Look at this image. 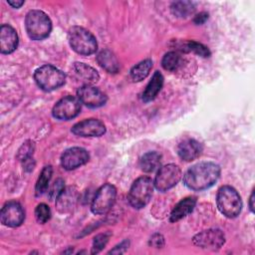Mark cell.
I'll return each instance as SVG.
<instances>
[{
  "label": "cell",
  "instance_id": "6da1fadb",
  "mask_svg": "<svg viewBox=\"0 0 255 255\" xmlns=\"http://www.w3.org/2000/svg\"><path fill=\"white\" fill-rule=\"evenodd\" d=\"M220 176V167L211 161L198 162L192 165L183 175L185 186L194 191L211 187Z\"/></svg>",
  "mask_w": 255,
  "mask_h": 255
},
{
  "label": "cell",
  "instance_id": "7a4b0ae2",
  "mask_svg": "<svg viewBox=\"0 0 255 255\" xmlns=\"http://www.w3.org/2000/svg\"><path fill=\"white\" fill-rule=\"evenodd\" d=\"M68 40L71 48L78 54L89 56L98 49L95 36L87 29L80 26H73L68 32Z\"/></svg>",
  "mask_w": 255,
  "mask_h": 255
},
{
  "label": "cell",
  "instance_id": "3957f363",
  "mask_svg": "<svg viewBox=\"0 0 255 255\" xmlns=\"http://www.w3.org/2000/svg\"><path fill=\"white\" fill-rule=\"evenodd\" d=\"M25 27L28 36L32 40H43L50 35L52 22L45 12L31 10L26 15Z\"/></svg>",
  "mask_w": 255,
  "mask_h": 255
},
{
  "label": "cell",
  "instance_id": "277c9868",
  "mask_svg": "<svg viewBox=\"0 0 255 255\" xmlns=\"http://www.w3.org/2000/svg\"><path fill=\"white\" fill-rule=\"evenodd\" d=\"M217 207L228 218H235L242 209V200L238 192L229 185H224L217 192Z\"/></svg>",
  "mask_w": 255,
  "mask_h": 255
},
{
  "label": "cell",
  "instance_id": "5b68a950",
  "mask_svg": "<svg viewBox=\"0 0 255 255\" xmlns=\"http://www.w3.org/2000/svg\"><path fill=\"white\" fill-rule=\"evenodd\" d=\"M34 79L40 89L51 92L65 84L66 76L58 68L52 65H44L35 71Z\"/></svg>",
  "mask_w": 255,
  "mask_h": 255
},
{
  "label": "cell",
  "instance_id": "8992f818",
  "mask_svg": "<svg viewBox=\"0 0 255 255\" xmlns=\"http://www.w3.org/2000/svg\"><path fill=\"white\" fill-rule=\"evenodd\" d=\"M153 192V182L148 176H141L134 180L128 191V199L129 204L140 209L150 200Z\"/></svg>",
  "mask_w": 255,
  "mask_h": 255
},
{
  "label": "cell",
  "instance_id": "52a82bcc",
  "mask_svg": "<svg viewBox=\"0 0 255 255\" xmlns=\"http://www.w3.org/2000/svg\"><path fill=\"white\" fill-rule=\"evenodd\" d=\"M117 197V189L113 184L106 183L102 185L96 192L91 209L94 214L102 215L108 213L115 204Z\"/></svg>",
  "mask_w": 255,
  "mask_h": 255
},
{
  "label": "cell",
  "instance_id": "ba28073f",
  "mask_svg": "<svg viewBox=\"0 0 255 255\" xmlns=\"http://www.w3.org/2000/svg\"><path fill=\"white\" fill-rule=\"evenodd\" d=\"M181 178V170L179 166L169 163L161 166L154 178L153 185L159 191H166L178 183Z\"/></svg>",
  "mask_w": 255,
  "mask_h": 255
},
{
  "label": "cell",
  "instance_id": "9c48e42d",
  "mask_svg": "<svg viewBox=\"0 0 255 255\" xmlns=\"http://www.w3.org/2000/svg\"><path fill=\"white\" fill-rule=\"evenodd\" d=\"M81 104L80 100L76 97H64L54 106L52 111L53 117L62 121L72 120L80 114Z\"/></svg>",
  "mask_w": 255,
  "mask_h": 255
},
{
  "label": "cell",
  "instance_id": "30bf717a",
  "mask_svg": "<svg viewBox=\"0 0 255 255\" xmlns=\"http://www.w3.org/2000/svg\"><path fill=\"white\" fill-rule=\"evenodd\" d=\"M193 243L206 250H218L225 243L224 233L217 228H211L197 233L193 239Z\"/></svg>",
  "mask_w": 255,
  "mask_h": 255
},
{
  "label": "cell",
  "instance_id": "8fae6325",
  "mask_svg": "<svg viewBox=\"0 0 255 255\" xmlns=\"http://www.w3.org/2000/svg\"><path fill=\"white\" fill-rule=\"evenodd\" d=\"M0 218L2 224L9 227H17L24 221L25 212L19 202L9 201L2 207Z\"/></svg>",
  "mask_w": 255,
  "mask_h": 255
},
{
  "label": "cell",
  "instance_id": "7c38bea8",
  "mask_svg": "<svg viewBox=\"0 0 255 255\" xmlns=\"http://www.w3.org/2000/svg\"><path fill=\"white\" fill-rule=\"evenodd\" d=\"M78 99L84 105L89 108H100L104 106L107 102V96L98 88L86 84L82 86L78 92Z\"/></svg>",
  "mask_w": 255,
  "mask_h": 255
},
{
  "label": "cell",
  "instance_id": "4fadbf2b",
  "mask_svg": "<svg viewBox=\"0 0 255 255\" xmlns=\"http://www.w3.org/2000/svg\"><path fill=\"white\" fill-rule=\"evenodd\" d=\"M71 131L83 137L101 136L106 132V126L103 122L97 119H86L73 126Z\"/></svg>",
  "mask_w": 255,
  "mask_h": 255
},
{
  "label": "cell",
  "instance_id": "5bb4252c",
  "mask_svg": "<svg viewBox=\"0 0 255 255\" xmlns=\"http://www.w3.org/2000/svg\"><path fill=\"white\" fill-rule=\"evenodd\" d=\"M90 155L83 147H71L66 149L61 156V164L66 170H73L88 162Z\"/></svg>",
  "mask_w": 255,
  "mask_h": 255
},
{
  "label": "cell",
  "instance_id": "9a60e30c",
  "mask_svg": "<svg viewBox=\"0 0 255 255\" xmlns=\"http://www.w3.org/2000/svg\"><path fill=\"white\" fill-rule=\"evenodd\" d=\"M18 46V35L15 29L7 24L0 29V51L2 54H11Z\"/></svg>",
  "mask_w": 255,
  "mask_h": 255
},
{
  "label": "cell",
  "instance_id": "2e32d148",
  "mask_svg": "<svg viewBox=\"0 0 255 255\" xmlns=\"http://www.w3.org/2000/svg\"><path fill=\"white\" fill-rule=\"evenodd\" d=\"M202 145L193 138L182 140L177 146V153L184 161H191L196 159L202 152Z\"/></svg>",
  "mask_w": 255,
  "mask_h": 255
},
{
  "label": "cell",
  "instance_id": "e0dca14e",
  "mask_svg": "<svg viewBox=\"0 0 255 255\" xmlns=\"http://www.w3.org/2000/svg\"><path fill=\"white\" fill-rule=\"evenodd\" d=\"M196 204V198L193 196H188L183 198L181 201H179L175 207L172 209L170 216H169V220L171 222H175L180 220L181 218L185 217L186 215H188L193 208L195 207Z\"/></svg>",
  "mask_w": 255,
  "mask_h": 255
},
{
  "label": "cell",
  "instance_id": "ac0fdd59",
  "mask_svg": "<svg viewBox=\"0 0 255 255\" xmlns=\"http://www.w3.org/2000/svg\"><path fill=\"white\" fill-rule=\"evenodd\" d=\"M78 199V192L72 187L64 188L61 194L56 199V206L62 213L70 211Z\"/></svg>",
  "mask_w": 255,
  "mask_h": 255
},
{
  "label": "cell",
  "instance_id": "d6986e66",
  "mask_svg": "<svg viewBox=\"0 0 255 255\" xmlns=\"http://www.w3.org/2000/svg\"><path fill=\"white\" fill-rule=\"evenodd\" d=\"M162 85H163V77L158 71H156L142 93V101L144 103H148L154 100L157 94L159 93V91L161 90Z\"/></svg>",
  "mask_w": 255,
  "mask_h": 255
},
{
  "label": "cell",
  "instance_id": "ffe728a7",
  "mask_svg": "<svg viewBox=\"0 0 255 255\" xmlns=\"http://www.w3.org/2000/svg\"><path fill=\"white\" fill-rule=\"evenodd\" d=\"M99 65L109 73H118L120 70V64L116 56L110 50H103L97 57Z\"/></svg>",
  "mask_w": 255,
  "mask_h": 255
},
{
  "label": "cell",
  "instance_id": "44dd1931",
  "mask_svg": "<svg viewBox=\"0 0 255 255\" xmlns=\"http://www.w3.org/2000/svg\"><path fill=\"white\" fill-rule=\"evenodd\" d=\"M74 69H75L76 73L82 79H84L87 82V84H89V85L97 83L100 79V76H99L98 72L93 67H91V66H89L85 63L76 62L74 64Z\"/></svg>",
  "mask_w": 255,
  "mask_h": 255
},
{
  "label": "cell",
  "instance_id": "7402d4cb",
  "mask_svg": "<svg viewBox=\"0 0 255 255\" xmlns=\"http://www.w3.org/2000/svg\"><path fill=\"white\" fill-rule=\"evenodd\" d=\"M161 155L156 151H148L144 153L140 160L139 165L142 171L144 172H152L160 165Z\"/></svg>",
  "mask_w": 255,
  "mask_h": 255
},
{
  "label": "cell",
  "instance_id": "603a6c76",
  "mask_svg": "<svg viewBox=\"0 0 255 255\" xmlns=\"http://www.w3.org/2000/svg\"><path fill=\"white\" fill-rule=\"evenodd\" d=\"M152 68V61L150 59L143 60L130 70V78L134 82H140L145 79Z\"/></svg>",
  "mask_w": 255,
  "mask_h": 255
},
{
  "label": "cell",
  "instance_id": "cb8c5ba5",
  "mask_svg": "<svg viewBox=\"0 0 255 255\" xmlns=\"http://www.w3.org/2000/svg\"><path fill=\"white\" fill-rule=\"evenodd\" d=\"M171 13L179 18H186L195 11V6L190 1H176L170 6Z\"/></svg>",
  "mask_w": 255,
  "mask_h": 255
},
{
  "label": "cell",
  "instance_id": "d4e9b609",
  "mask_svg": "<svg viewBox=\"0 0 255 255\" xmlns=\"http://www.w3.org/2000/svg\"><path fill=\"white\" fill-rule=\"evenodd\" d=\"M52 172H53V169H52V166L51 165H46L41 173H40V176L36 182V187H35V191H36V195L37 196H40L42 195L43 193H45L48 189V184H49V181L51 179V176H52Z\"/></svg>",
  "mask_w": 255,
  "mask_h": 255
},
{
  "label": "cell",
  "instance_id": "484cf974",
  "mask_svg": "<svg viewBox=\"0 0 255 255\" xmlns=\"http://www.w3.org/2000/svg\"><path fill=\"white\" fill-rule=\"evenodd\" d=\"M182 64V59L180 55L176 52H168L166 53L161 61V66L166 71H176Z\"/></svg>",
  "mask_w": 255,
  "mask_h": 255
},
{
  "label": "cell",
  "instance_id": "4316f807",
  "mask_svg": "<svg viewBox=\"0 0 255 255\" xmlns=\"http://www.w3.org/2000/svg\"><path fill=\"white\" fill-rule=\"evenodd\" d=\"M181 50L184 52H192V53L199 55L201 57H204V58L210 56L209 49L206 46H204L203 44L195 42V41H188V42L183 43Z\"/></svg>",
  "mask_w": 255,
  "mask_h": 255
},
{
  "label": "cell",
  "instance_id": "83f0119b",
  "mask_svg": "<svg viewBox=\"0 0 255 255\" xmlns=\"http://www.w3.org/2000/svg\"><path fill=\"white\" fill-rule=\"evenodd\" d=\"M35 217L39 223H46L51 217V210L49 206L45 203L38 204L35 209Z\"/></svg>",
  "mask_w": 255,
  "mask_h": 255
},
{
  "label": "cell",
  "instance_id": "f1b7e54d",
  "mask_svg": "<svg viewBox=\"0 0 255 255\" xmlns=\"http://www.w3.org/2000/svg\"><path fill=\"white\" fill-rule=\"evenodd\" d=\"M111 234L110 233H101L98 234L93 241V247H92V254H97L105 248L107 243L109 242Z\"/></svg>",
  "mask_w": 255,
  "mask_h": 255
},
{
  "label": "cell",
  "instance_id": "f546056e",
  "mask_svg": "<svg viewBox=\"0 0 255 255\" xmlns=\"http://www.w3.org/2000/svg\"><path fill=\"white\" fill-rule=\"evenodd\" d=\"M65 186H64V180L61 178H58L54 181L53 185L50 188L49 191V197L51 200H56L57 197L61 194V192L64 190Z\"/></svg>",
  "mask_w": 255,
  "mask_h": 255
},
{
  "label": "cell",
  "instance_id": "4dcf8cb0",
  "mask_svg": "<svg viewBox=\"0 0 255 255\" xmlns=\"http://www.w3.org/2000/svg\"><path fill=\"white\" fill-rule=\"evenodd\" d=\"M33 149H34V144H33V142H31V141H26V142L21 146V148L19 149L18 157H19L21 160H24L25 158L32 156Z\"/></svg>",
  "mask_w": 255,
  "mask_h": 255
},
{
  "label": "cell",
  "instance_id": "1f68e13d",
  "mask_svg": "<svg viewBox=\"0 0 255 255\" xmlns=\"http://www.w3.org/2000/svg\"><path fill=\"white\" fill-rule=\"evenodd\" d=\"M149 244L155 248H160L164 245V239L161 234L155 233L151 236V238L149 240Z\"/></svg>",
  "mask_w": 255,
  "mask_h": 255
},
{
  "label": "cell",
  "instance_id": "d6a6232c",
  "mask_svg": "<svg viewBox=\"0 0 255 255\" xmlns=\"http://www.w3.org/2000/svg\"><path fill=\"white\" fill-rule=\"evenodd\" d=\"M129 242L128 240H124L123 242H121L119 245H117L113 250H111L109 253H113V254H122L125 253L126 250L128 248Z\"/></svg>",
  "mask_w": 255,
  "mask_h": 255
},
{
  "label": "cell",
  "instance_id": "836d02e7",
  "mask_svg": "<svg viewBox=\"0 0 255 255\" xmlns=\"http://www.w3.org/2000/svg\"><path fill=\"white\" fill-rule=\"evenodd\" d=\"M207 19H208V13H206V12H201V13L197 14V15L194 17L193 22H194L196 25H201V24H203Z\"/></svg>",
  "mask_w": 255,
  "mask_h": 255
},
{
  "label": "cell",
  "instance_id": "e575fe53",
  "mask_svg": "<svg viewBox=\"0 0 255 255\" xmlns=\"http://www.w3.org/2000/svg\"><path fill=\"white\" fill-rule=\"evenodd\" d=\"M22 161H23L24 169L27 170V171H31V170L34 168V166H35V161L33 160L32 156L27 157V158H25V159L22 160Z\"/></svg>",
  "mask_w": 255,
  "mask_h": 255
},
{
  "label": "cell",
  "instance_id": "d590c367",
  "mask_svg": "<svg viewBox=\"0 0 255 255\" xmlns=\"http://www.w3.org/2000/svg\"><path fill=\"white\" fill-rule=\"evenodd\" d=\"M7 3L10 6H12L13 8H20L24 4V1H22V0H8Z\"/></svg>",
  "mask_w": 255,
  "mask_h": 255
},
{
  "label": "cell",
  "instance_id": "8d00e7d4",
  "mask_svg": "<svg viewBox=\"0 0 255 255\" xmlns=\"http://www.w3.org/2000/svg\"><path fill=\"white\" fill-rule=\"evenodd\" d=\"M253 201H254V191H252L250 198H249V208L250 210L253 212L254 211V205H253Z\"/></svg>",
  "mask_w": 255,
  "mask_h": 255
}]
</instances>
